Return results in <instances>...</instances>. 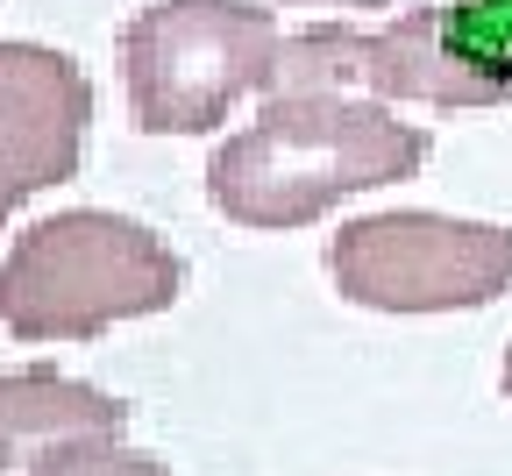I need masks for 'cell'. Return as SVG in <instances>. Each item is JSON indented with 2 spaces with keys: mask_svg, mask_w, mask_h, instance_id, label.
Listing matches in <instances>:
<instances>
[{
  "mask_svg": "<svg viewBox=\"0 0 512 476\" xmlns=\"http://www.w3.org/2000/svg\"><path fill=\"white\" fill-rule=\"evenodd\" d=\"M22 476H171V469L143 448H128L121 434H57L29 455Z\"/></svg>",
  "mask_w": 512,
  "mask_h": 476,
  "instance_id": "8",
  "label": "cell"
},
{
  "mask_svg": "<svg viewBox=\"0 0 512 476\" xmlns=\"http://www.w3.org/2000/svg\"><path fill=\"white\" fill-rule=\"evenodd\" d=\"M121 57L143 135H207L235 100L278 86L285 29L249 0H157L128 22Z\"/></svg>",
  "mask_w": 512,
  "mask_h": 476,
  "instance_id": "4",
  "label": "cell"
},
{
  "mask_svg": "<svg viewBox=\"0 0 512 476\" xmlns=\"http://www.w3.org/2000/svg\"><path fill=\"white\" fill-rule=\"evenodd\" d=\"M93 86L64 50L0 43V221L50 192L86 157Z\"/></svg>",
  "mask_w": 512,
  "mask_h": 476,
  "instance_id": "6",
  "label": "cell"
},
{
  "mask_svg": "<svg viewBox=\"0 0 512 476\" xmlns=\"http://www.w3.org/2000/svg\"><path fill=\"white\" fill-rule=\"evenodd\" d=\"M128 405L57 377V370H0V469H15L22 448H43L57 434H121Z\"/></svg>",
  "mask_w": 512,
  "mask_h": 476,
  "instance_id": "7",
  "label": "cell"
},
{
  "mask_svg": "<svg viewBox=\"0 0 512 476\" xmlns=\"http://www.w3.org/2000/svg\"><path fill=\"white\" fill-rule=\"evenodd\" d=\"M505 391H512V349H505Z\"/></svg>",
  "mask_w": 512,
  "mask_h": 476,
  "instance_id": "10",
  "label": "cell"
},
{
  "mask_svg": "<svg viewBox=\"0 0 512 476\" xmlns=\"http://www.w3.org/2000/svg\"><path fill=\"white\" fill-rule=\"evenodd\" d=\"M292 8H406V0H292Z\"/></svg>",
  "mask_w": 512,
  "mask_h": 476,
  "instance_id": "9",
  "label": "cell"
},
{
  "mask_svg": "<svg viewBox=\"0 0 512 476\" xmlns=\"http://www.w3.org/2000/svg\"><path fill=\"white\" fill-rule=\"evenodd\" d=\"M278 86H349L427 107H512V0L413 8L392 29L285 36Z\"/></svg>",
  "mask_w": 512,
  "mask_h": 476,
  "instance_id": "3",
  "label": "cell"
},
{
  "mask_svg": "<svg viewBox=\"0 0 512 476\" xmlns=\"http://www.w3.org/2000/svg\"><path fill=\"white\" fill-rule=\"evenodd\" d=\"M335 292L370 313H456L512 292V228L448 214H363L328 242Z\"/></svg>",
  "mask_w": 512,
  "mask_h": 476,
  "instance_id": "5",
  "label": "cell"
},
{
  "mask_svg": "<svg viewBox=\"0 0 512 476\" xmlns=\"http://www.w3.org/2000/svg\"><path fill=\"white\" fill-rule=\"evenodd\" d=\"M178 285V256L143 221L72 207L22 228L0 256V327L15 342H93L114 320L164 313Z\"/></svg>",
  "mask_w": 512,
  "mask_h": 476,
  "instance_id": "2",
  "label": "cell"
},
{
  "mask_svg": "<svg viewBox=\"0 0 512 476\" xmlns=\"http://www.w3.org/2000/svg\"><path fill=\"white\" fill-rule=\"evenodd\" d=\"M427 164V128L399 100L349 86H271L256 121L214 150L207 199L242 228H306L349 192L399 185Z\"/></svg>",
  "mask_w": 512,
  "mask_h": 476,
  "instance_id": "1",
  "label": "cell"
}]
</instances>
